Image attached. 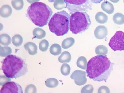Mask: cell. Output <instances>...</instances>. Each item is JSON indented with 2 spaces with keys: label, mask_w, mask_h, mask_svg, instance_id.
I'll use <instances>...</instances> for the list:
<instances>
[{
  "label": "cell",
  "mask_w": 124,
  "mask_h": 93,
  "mask_svg": "<svg viewBox=\"0 0 124 93\" xmlns=\"http://www.w3.org/2000/svg\"><path fill=\"white\" fill-rule=\"evenodd\" d=\"M123 2H124V1H123Z\"/></svg>",
  "instance_id": "8d00e7d4"
},
{
  "label": "cell",
  "mask_w": 124,
  "mask_h": 93,
  "mask_svg": "<svg viewBox=\"0 0 124 93\" xmlns=\"http://www.w3.org/2000/svg\"><path fill=\"white\" fill-rule=\"evenodd\" d=\"M110 0L113 3H117L119 2V1H120V0Z\"/></svg>",
  "instance_id": "d590c367"
},
{
  "label": "cell",
  "mask_w": 124,
  "mask_h": 93,
  "mask_svg": "<svg viewBox=\"0 0 124 93\" xmlns=\"http://www.w3.org/2000/svg\"><path fill=\"white\" fill-rule=\"evenodd\" d=\"M50 52L53 55H59L62 52L61 47L58 44H53L50 46Z\"/></svg>",
  "instance_id": "ac0fdd59"
},
{
  "label": "cell",
  "mask_w": 124,
  "mask_h": 93,
  "mask_svg": "<svg viewBox=\"0 0 124 93\" xmlns=\"http://www.w3.org/2000/svg\"><path fill=\"white\" fill-rule=\"evenodd\" d=\"M95 53L98 55H106L108 52V49L104 45H99L95 48Z\"/></svg>",
  "instance_id": "7402d4cb"
},
{
  "label": "cell",
  "mask_w": 124,
  "mask_h": 93,
  "mask_svg": "<svg viewBox=\"0 0 124 93\" xmlns=\"http://www.w3.org/2000/svg\"><path fill=\"white\" fill-rule=\"evenodd\" d=\"M66 7L71 12L86 11L92 9L89 0H64Z\"/></svg>",
  "instance_id": "8992f818"
},
{
  "label": "cell",
  "mask_w": 124,
  "mask_h": 93,
  "mask_svg": "<svg viewBox=\"0 0 124 93\" xmlns=\"http://www.w3.org/2000/svg\"><path fill=\"white\" fill-rule=\"evenodd\" d=\"M86 73L84 71L77 70L73 72L71 78L74 80L75 83L78 86H81L86 84L87 81Z\"/></svg>",
  "instance_id": "9c48e42d"
},
{
  "label": "cell",
  "mask_w": 124,
  "mask_h": 93,
  "mask_svg": "<svg viewBox=\"0 0 124 93\" xmlns=\"http://www.w3.org/2000/svg\"><path fill=\"white\" fill-rule=\"evenodd\" d=\"M94 34L96 38L98 39H102L108 35L107 28L104 26H99L95 28Z\"/></svg>",
  "instance_id": "30bf717a"
},
{
  "label": "cell",
  "mask_w": 124,
  "mask_h": 93,
  "mask_svg": "<svg viewBox=\"0 0 124 93\" xmlns=\"http://www.w3.org/2000/svg\"><path fill=\"white\" fill-rule=\"evenodd\" d=\"M26 0L30 4H32L36 2H39L40 0Z\"/></svg>",
  "instance_id": "e575fe53"
},
{
  "label": "cell",
  "mask_w": 124,
  "mask_h": 93,
  "mask_svg": "<svg viewBox=\"0 0 124 93\" xmlns=\"http://www.w3.org/2000/svg\"><path fill=\"white\" fill-rule=\"evenodd\" d=\"M70 16L66 11L55 13L48 24L50 32L58 36L67 34L69 29Z\"/></svg>",
  "instance_id": "277c9868"
},
{
  "label": "cell",
  "mask_w": 124,
  "mask_h": 93,
  "mask_svg": "<svg viewBox=\"0 0 124 93\" xmlns=\"http://www.w3.org/2000/svg\"><path fill=\"white\" fill-rule=\"evenodd\" d=\"M110 89L106 86H101L99 88L98 90V93H110Z\"/></svg>",
  "instance_id": "d6a6232c"
},
{
  "label": "cell",
  "mask_w": 124,
  "mask_h": 93,
  "mask_svg": "<svg viewBox=\"0 0 124 93\" xmlns=\"http://www.w3.org/2000/svg\"><path fill=\"white\" fill-rule=\"evenodd\" d=\"M1 93H23L22 88L18 84L14 82H8L1 88Z\"/></svg>",
  "instance_id": "ba28073f"
},
{
  "label": "cell",
  "mask_w": 124,
  "mask_h": 93,
  "mask_svg": "<svg viewBox=\"0 0 124 93\" xmlns=\"http://www.w3.org/2000/svg\"><path fill=\"white\" fill-rule=\"evenodd\" d=\"M90 0L92 3H94V4H99L104 0Z\"/></svg>",
  "instance_id": "836d02e7"
},
{
  "label": "cell",
  "mask_w": 124,
  "mask_h": 93,
  "mask_svg": "<svg viewBox=\"0 0 124 93\" xmlns=\"http://www.w3.org/2000/svg\"><path fill=\"white\" fill-rule=\"evenodd\" d=\"M94 88L92 85L88 84L84 86L81 90V93H92L93 92Z\"/></svg>",
  "instance_id": "f546056e"
},
{
  "label": "cell",
  "mask_w": 124,
  "mask_h": 93,
  "mask_svg": "<svg viewBox=\"0 0 124 93\" xmlns=\"http://www.w3.org/2000/svg\"><path fill=\"white\" fill-rule=\"evenodd\" d=\"M101 8L103 11L108 14H112L114 11L113 5L108 1L103 2L101 4Z\"/></svg>",
  "instance_id": "4fadbf2b"
},
{
  "label": "cell",
  "mask_w": 124,
  "mask_h": 93,
  "mask_svg": "<svg viewBox=\"0 0 124 93\" xmlns=\"http://www.w3.org/2000/svg\"><path fill=\"white\" fill-rule=\"evenodd\" d=\"M12 5L16 10H20L23 8L24 2L23 0H12Z\"/></svg>",
  "instance_id": "d4e9b609"
},
{
  "label": "cell",
  "mask_w": 124,
  "mask_h": 93,
  "mask_svg": "<svg viewBox=\"0 0 124 93\" xmlns=\"http://www.w3.org/2000/svg\"><path fill=\"white\" fill-rule=\"evenodd\" d=\"M60 71L62 74H63V75L67 76L69 75L71 72L70 66L67 64H63L61 67Z\"/></svg>",
  "instance_id": "83f0119b"
},
{
  "label": "cell",
  "mask_w": 124,
  "mask_h": 93,
  "mask_svg": "<svg viewBox=\"0 0 124 93\" xmlns=\"http://www.w3.org/2000/svg\"><path fill=\"white\" fill-rule=\"evenodd\" d=\"M54 6L56 10H60L65 8L66 5L64 0H54Z\"/></svg>",
  "instance_id": "4316f807"
},
{
  "label": "cell",
  "mask_w": 124,
  "mask_h": 93,
  "mask_svg": "<svg viewBox=\"0 0 124 93\" xmlns=\"http://www.w3.org/2000/svg\"><path fill=\"white\" fill-rule=\"evenodd\" d=\"M113 64L106 56H96L87 63V76L93 81L106 82L113 70Z\"/></svg>",
  "instance_id": "6da1fadb"
},
{
  "label": "cell",
  "mask_w": 124,
  "mask_h": 93,
  "mask_svg": "<svg viewBox=\"0 0 124 93\" xmlns=\"http://www.w3.org/2000/svg\"><path fill=\"white\" fill-rule=\"evenodd\" d=\"M37 92L36 87L33 84H30L26 87L25 90V93H35Z\"/></svg>",
  "instance_id": "4dcf8cb0"
},
{
  "label": "cell",
  "mask_w": 124,
  "mask_h": 93,
  "mask_svg": "<svg viewBox=\"0 0 124 93\" xmlns=\"http://www.w3.org/2000/svg\"><path fill=\"white\" fill-rule=\"evenodd\" d=\"M91 24L90 17L86 12H75L70 16L69 28L73 34L84 32L89 29Z\"/></svg>",
  "instance_id": "5b68a950"
},
{
  "label": "cell",
  "mask_w": 124,
  "mask_h": 93,
  "mask_svg": "<svg viewBox=\"0 0 124 93\" xmlns=\"http://www.w3.org/2000/svg\"><path fill=\"white\" fill-rule=\"evenodd\" d=\"M12 12L11 6L8 5L2 6L0 9V15L1 17L7 18L10 16Z\"/></svg>",
  "instance_id": "7c38bea8"
},
{
  "label": "cell",
  "mask_w": 124,
  "mask_h": 93,
  "mask_svg": "<svg viewBox=\"0 0 124 93\" xmlns=\"http://www.w3.org/2000/svg\"><path fill=\"white\" fill-rule=\"evenodd\" d=\"M46 33L45 31L40 28H36L33 31V35L34 38L41 39L45 37Z\"/></svg>",
  "instance_id": "e0dca14e"
},
{
  "label": "cell",
  "mask_w": 124,
  "mask_h": 93,
  "mask_svg": "<svg viewBox=\"0 0 124 93\" xmlns=\"http://www.w3.org/2000/svg\"><path fill=\"white\" fill-rule=\"evenodd\" d=\"M71 60V55L68 51L62 52L58 59L59 62L60 63H69Z\"/></svg>",
  "instance_id": "5bb4252c"
},
{
  "label": "cell",
  "mask_w": 124,
  "mask_h": 93,
  "mask_svg": "<svg viewBox=\"0 0 124 93\" xmlns=\"http://www.w3.org/2000/svg\"><path fill=\"white\" fill-rule=\"evenodd\" d=\"M12 41L14 46H19L22 44L23 39L21 35L16 34L12 37Z\"/></svg>",
  "instance_id": "cb8c5ba5"
},
{
  "label": "cell",
  "mask_w": 124,
  "mask_h": 93,
  "mask_svg": "<svg viewBox=\"0 0 124 93\" xmlns=\"http://www.w3.org/2000/svg\"><path fill=\"white\" fill-rule=\"evenodd\" d=\"M11 79L10 78H7V77H5L4 76H0V86H3L6 83L8 82L11 81Z\"/></svg>",
  "instance_id": "1f68e13d"
},
{
  "label": "cell",
  "mask_w": 124,
  "mask_h": 93,
  "mask_svg": "<svg viewBox=\"0 0 124 93\" xmlns=\"http://www.w3.org/2000/svg\"><path fill=\"white\" fill-rule=\"evenodd\" d=\"M11 38L8 34H3L0 36V43L2 45L8 46L11 44Z\"/></svg>",
  "instance_id": "44dd1931"
},
{
  "label": "cell",
  "mask_w": 124,
  "mask_h": 93,
  "mask_svg": "<svg viewBox=\"0 0 124 93\" xmlns=\"http://www.w3.org/2000/svg\"><path fill=\"white\" fill-rule=\"evenodd\" d=\"M95 20L98 23L103 24L107 22L108 20L107 15L102 12H99L95 16Z\"/></svg>",
  "instance_id": "9a60e30c"
},
{
  "label": "cell",
  "mask_w": 124,
  "mask_h": 93,
  "mask_svg": "<svg viewBox=\"0 0 124 93\" xmlns=\"http://www.w3.org/2000/svg\"><path fill=\"white\" fill-rule=\"evenodd\" d=\"M114 23L118 25H122L124 24V15L120 13L115 14L113 17Z\"/></svg>",
  "instance_id": "2e32d148"
},
{
  "label": "cell",
  "mask_w": 124,
  "mask_h": 93,
  "mask_svg": "<svg viewBox=\"0 0 124 93\" xmlns=\"http://www.w3.org/2000/svg\"><path fill=\"white\" fill-rule=\"evenodd\" d=\"M24 49L28 51V54L31 55H34L37 53L38 47L36 44L32 42H28L24 46Z\"/></svg>",
  "instance_id": "8fae6325"
},
{
  "label": "cell",
  "mask_w": 124,
  "mask_h": 93,
  "mask_svg": "<svg viewBox=\"0 0 124 93\" xmlns=\"http://www.w3.org/2000/svg\"><path fill=\"white\" fill-rule=\"evenodd\" d=\"M53 12L49 6L40 2L33 3L27 9L26 16L35 25L40 27L46 26Z\"/></svg>",
  "instance_id": "3957f363"
},
{
  "label": "cell",
  "mask_w": 124,
  "mask_h": 93,
  "mask_svg": "<svg viewBox=\"0 0 124 93\" xmlns=\"http://www.w3.org/2000/svg\"><path fill=\"white\" fill-rule=\"evenodd\" d=\"M46 85L50 88L56 87L59 85V81L57 79L55 78H50L45 81Z\"/></svg>",
  "instance_id": "484cf974"
},
{
  "label": "cell",
  "mask_w": 124,
  "mask_h": 93,
  "mask_svg": "<svg viewBox=\"0 0 124 93\" xmlns=\"http://www.w3.org/2000/svg\"><path fill=\"white\" fill-rule=\"evenodd\" d=\"M77 66L81 69L86 70L87 65V60L84 56H80L78 59L77 62Z\"/></svg>",
  "instance_id": "ffe728a7"
},
{
  "label": "cell",
  "mask_w": 124,
  "mask_h": 93,
  "mask_svg": "<svg viewBox=\"0 0 124 93\" xmlns=\"http://www.w3.org/2000/svg\"><path fill=\"white\" fill-rule=\"evenodd\" d=\"M109 46L113 51L124 50V33L121 31L116 32L111 39Z\"/></svg>",
  "instance_id": "52a82bcc"
},
{
  "label": "cell",
  "mask_w": 124,
  "mask_h": 93,
  "mask_svg": "<svg viewBox=\"0 0 124 93\" xmlns=\"http://www.w3.org/2000/svg\"><path fill=\"white\" fill-rule=\"evenodd\" d=\"M0 55L1 57H5L10 55L12 53L11 48L8 46H0Z\"/></svg>",
  "instance_id": "603a6c76"
},
{
  "label": "cell",
  "mask_w": 124,
  "mask_h": 93,
  "mask_svg": "<svg viewBox=\"0 0 124 93\" xmlns=\"http://www.w3.org/2000/svg\"><path fill=\"white\" fill-rule=\"evenodd\" d=\"M49 44L46 40H43L40 42L39 44V49L42 52H45L49 48Z\"/></svg>",
  "instance_id": "f1b7e54d"
},
{
  "label": "cell",
  "mask_w": 124,
  "mask_h": 93,
  "mask_svg": "<svg viewBox=\"0 0 124 93\" xmlns=\"http://www.w3.org/2000/svg\"><path fill=\"white\" fill-rule=\"evenodd\" d=\"M2 69L5 75L11 79H17L28 72V65L24 60L16 55H9L4 59Z\"/></svg>",
  "instance_id": "7a4b0ae2"
},
{
  "label": "cell",
  "mask_w": 124,
  "mask_h": 93,
  "mask_svg": "<svg viewBox=\"0 0 124 93\" xmlns=\"http://www.w3.org/2000/svg\"><path fill=\"white\" fill-rule=\"evenodd\" d=\"M75 39L73 38H68L63 40L62 44V46L64 49H67L73 45L75 43Z\"/></svg>",
  "instance_id": "d6986e66"
}]
</instances>
